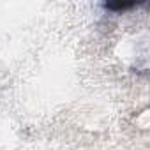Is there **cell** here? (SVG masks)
Masks as SVG:
<instances>
[{"label":"cell","mask_w":150,"mask_h":150,"mask_svg":"<svg viewBox=\"0 0 150 150\" xmlns=\"http://www.w3.org/2000/svg\"><path fill=\"white\" fill-rule=\"evenodd\" d=\"M136 4L134 2H117V4H104V7L106 9H110V11H125V9H131V7H134Z\"/></svg>","instance_id":"6da1fadb"}]
</instances>
